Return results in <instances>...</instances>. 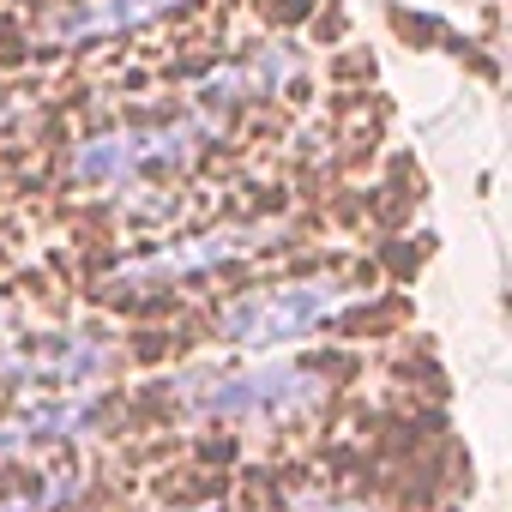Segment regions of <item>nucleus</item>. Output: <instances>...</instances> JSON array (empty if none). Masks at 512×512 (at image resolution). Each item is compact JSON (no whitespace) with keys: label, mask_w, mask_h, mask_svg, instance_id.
Segmentation results:
<instances>
[{"label":"nucleus","mask_w":512,"mask_h":512,"mask_svg":"<svg viewBox=\"0 0 512 512\" xmlns=\"http://www.w3.org/2000/svg\"><path fill=\"white\" fill-rule=\"evenodd\" d=\"M326 398V380L314 368H296V362H266V368H247V374H223L199 392V404L211 416H229V422H284L296 410H314Z\"/></svg>","instance_id":"3"},{"label":"nucleus","mask_w":512,"mask_h":512,"mask_svg":"<svg viewBox=\"0 0 512 512\" xmlns=\"http://www.w3.org/2000/svg\"><path fill=\"white\" fill-rule=\"evenodd\" d=\"M223 127L229 115H211V109H187L181 121H121V127L85 133L67 157V175L73 187L121 193V205L133 199V211H163L157 193H169V181L187 175L199 151L223 139Z\"/></svg>","instance_id":"1"},{"label":"nucleus","mask_w":512,"mask_h":512,"mask_svg":"<svg viewBox=\"0 0 512 512\" xmlns=\"http://www.w3.org/2000/svg\"><path fill=\"white\" fill-rule=\"evenodd\" d=\"M193 7V0H73V7L49 25V43L55 49H85V43H109V37H127V31H145L169 13Z\"/></svg>","instance_id":"6"},{"label":"nucleus","mask_w":512,"mask_h":512,"mask_svg":"<svg viewBox=\"0 0 512 512\" xmlns=\"http://www.w3.org/2000/svg\"><path fill=\"white\" fill-rule=\"evenodd\" d=\"M260 235H272L266 223H241V229H217V235H193V241H175V247H157L151 260H133L115 272V290H145V284H181V278H205L217 266H235L241 253L260 247Z\"/></svg>","instance_id":"5"},{"label":"nucleus","mask_w":512,"mask_h":512,"mask_svg":"<svg viewBox=\"0 0 512 512\" xmlns=\"http://www.w3.org/2000/svg\"><path fill=\"white\" fill-rule=\"evenodd\" d=\"M296 512H368V506H356V500H320V494H308Z\"/></svg>","instance_id":"7"},{"label":"nucleus","mask_w":512,"mask_h":512,"mask_svg":"<svg viewBox=\"0 0 512 512\" xmlns=\"http://www.w3.org/2000/svg\"><path fill=\"white\" fill-rule=\"evenodd\" d=\"M344 308L338 284L302 278V284H266V290H241L235 302L217 308V338L241 344V350H284L314 338L320 326H332Z\"/></svg>","instance_id":"2"},{"label":"nucleus","mask_w":512,"mask_h":512,"mask_svg":"<svg viewBox=\"0 0 512 512\" xmlns=\"http://www.w3.org/2000/svg\"><path fill=\"white\" fill-rule=\"evenodd\" d=\"M302 73V55L296 43H260L253 55L229 61V67H211L199 85H193V109H211V115H229L241 103H272L296 85Z\"/></svg>","instance_id":"4"}]
</instances>
